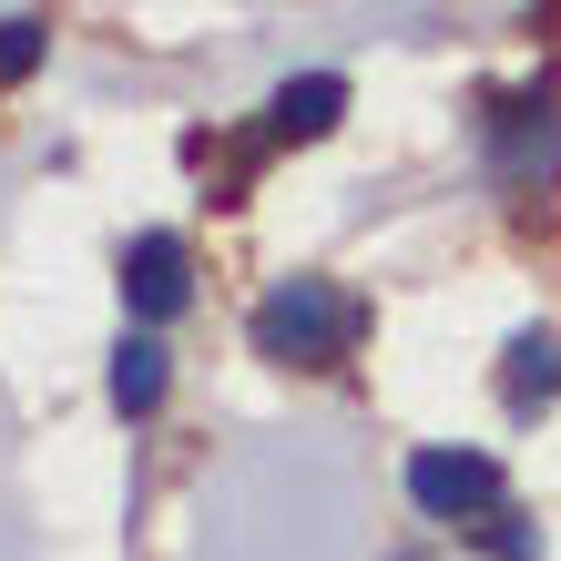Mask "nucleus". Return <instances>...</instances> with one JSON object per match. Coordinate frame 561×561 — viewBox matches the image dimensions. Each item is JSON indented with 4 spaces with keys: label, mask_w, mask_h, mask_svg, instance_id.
<instances>
[{
    "label": "nucleus",
    "mask_w": 561,
    "mask_h": 561,
    "mask_svg": "<svg viewBox=\"0 0 561 561\" xmlns=\"http://www.w3.org/2000/svg\"><path fill=\"white\" fill-rule=\"evenodd\" d=\"M409 501L428 520H480V511H501V459H480V449H409Z\"/></svg>",
    "instance_id": "f03ea898"
},
{
    "label": "nucleus",
    "mask_w": 561,
    "mask_h": 561,
    "mask_svg": "<svg viewBox=\"0 0 561 561\" xmlns=\"http://www.w3.org/2000/svg\"><path fill=\"white\" fill-rule=\"evenodd\" d=\"M123 307H134V327H163V317H184L194 307V255H184V236H134L123 245Z\"/></svg>",
    "instance_id": "7ed1b4c3"
},
{
    "label": "nucleus",
    "mask_w": 561,
    "mask_h": 561,
    "mask_svg": "<svg viewBox=\"0 0 561 561\" xmlns=\"http://www.w3.org/2000/svg\"><path fill=\"white\" fill-rule=\"evenodd\" d=\"M501 399H511V409L561 399V337H551V327H520V337H511V357H501Z\"/></svg>",
    "instance_id": "423d86ee"
},
{
    "label": "nucleus",
    "mask_w": 561,
    "mask_h": 561,
    "mask_svg": "<svg viewBox=\"0 0 561 561\" xmlns=\"http://www.w3.org/2000/svg\"><path fill=\"white\" fill-rule=\"evenodd\" d=\"M337 113H347V82H337V72H296V82H276L266 134H286V144H317V134H337Z\"/></svg>",
    "instance_id": "20e7f679"
},
{
    "label": "nucleus",
    "mask_w": 561,
    "mask_h": 561,
    "mask_svg": "<svg viewBox=\"0 0 561 561\" xmlns=\"http://www.w3.org/2000/svg\"><path fill=\"white\" fill-rule=\"evenodd\" d=\"M541 174H561V123L541 103H511L501 113V184H541Z\"/></svg>",
    "instance_id": "39448f33"
},
{
    "label": "nucleus",
    "mask_w": 561,
    "mask_h": 561,
    "mask_svg": "<svg viewBox=\"0 0 561 561\" xmlns=\"http://www.w3.org/2000/svg\"><path fill=\"white\" fill-rule=\"evenodd\" d=\"M153 399H163V347H153V337H123V347H113V409L144 419Z\"/></svg>",
    "instance_id": "0eeeda50"
},
{
    "label": "nucleus",
    "mask_w": 561,
    "mask_h": 561,
    "mask_svg": "<svg viewBox=\"0 0 561 561\" xmlns=\"http://www.w3.org/2000/svg\"><path fill=\"white\" fill-rule=\"evenodd\" d=\"M245 337H255V357H276V368H327V357L357 347V307L327 276H276L255 296Z\"/></svg>",
    "instance_id": "f257e3e1"
},
{
    "label": "nucleus",
    "mask_w": 561,
    "mask_h": 561,
    "mask_svg": "<svg viewBox=\"0 0 561 561\" xmlns=\"http://www.w3.org/2000/svg\"><path fill=\"white\" fill-rule=\"evenodd\" d=\"M490 551H501V561H541V531H531V520H490Z\"/></svg>",
    "instance_id": "1a4fd4ad"
},
{
    "label": "nucleus",
    "mask_w": 561,
    "mask_h": 561,
    "mask_svg": "<svg viewBox=\"0 0 561 561\" xmlns=\"http://www.w3.org/2000/svg\"><path fill=\"white\" fill-rule=\"evenodd\" d=\"M31 61H42V21H31V11H11V21H0V82H21Z\"/></svg>",
    "instance_id": "6e6552de"
}]
</instances>
